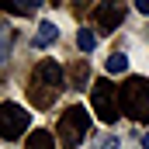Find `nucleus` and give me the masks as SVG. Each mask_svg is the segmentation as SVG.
<instances>
[{
  "mask_svg": "<svg viewBox=\"0 0 149 149\" xmlns=\"http://www.w3.org/2000/svg\"><path fill=\"white\" fill-rule=\"evenodd\" d=\"M63 87H66V73H63V66L52 63V59H42L35 70H31L28 101H31L35 108H52L56 97L63 94Z\"/></svg>",
  "mask_w": 149,
  "mask_h": 149,
  "instance_id": "obj_1",
  "label": "nucleus"
},
{
  "mask_svg": "<svg viewBox=\"0 0 149 149\" xmlns=\"http://www.w3.org/2000/svg\"><path fill=\"white\" fill-rule=\"evenodd\" d=\"M90 108H94V114L104 125L118 121V114H121V90H114L111 76L108 80H94V87H90Z\"/></svg>",
  "mask_w": 149,
  "mask_h": 149,
  "instance_id": "obj_2",
  "label": "nucleus"
},
{
  "mask_svg": "<svg viewBox=\"0 0 149 149\" xmlns=\"http://www.w3.org/2000/svg\"><path fill=\"white\" fill-rule=\"evenodd\" d=\"M121 111L132 121H149V80L146 76H132L128 83H121Z\"/></svg>",
  "mask_w": 149,
  "mask_h": 149,
  "instance_id": "obj_3",
  "label": "nucleus"
},
{
  "mask_svg": "<svg viewBox=\"0 0 149 149\" xmlns=\"http://www.w3.org/2000/svg\"><path fill=\"white\" fill-rule=\"evenodd\" d=\"M56 132H59V139H63L66 146L83 142V139H87V132H90V111H83L80 104L66 108L63 118H59V125H56Z\"/></svg>",
  "mask_w": 149,
  "mask_h": 149,
  "instance_id": "obj_4",
  "label": "nucleus"
},
{
  "mask_svg": "<svg viewBox=\"0 0 149 149\" xmlns=\"http://www.w3.org/2000/svg\"><path fill=\"white\" fill-rule=\"evenodd\" d=\"M31 125V111L14 104V101H3L0 104V135L3 139H21Z\"/></svg>",
  "mask_w": 149,
  "mask_h": 149,
  "instance_id": "obj_5",
  "label": "nucleus"
},
{
  "mask_svg": "<svg viewBox=\"0 0 149 149\" xmlns=\"http://www.w3.org/2000/svg\"><path fill=\"white\" fill-rule=\"evenodd\" d=\"M121 17H125V3H101V7L94 10V21H97V28H104V31H114V28L121 24Z\"/></svg>",
  "mask_w": 149,
  "mask_h": 149,
  "instance_id": "obj_6",
  "label": "nucleus"
},
{
  "mask_svg": "<svg viewBox=\"0 0 149 149\" xmlns=\"http://www.w3.org/2000/svg\"><path fill=\"white\" fill-rule=\"evenodd\" d=\"M56 38H59V28H56L52 21H42V24H38V35H35L31 45H35V49H45V45H52Z\"/></svg>",
  "mask_w": 149,
  "mask_h": 149,
  "instance_id": "obj_7",
  "label": "nucleus"
},
{
  "mask_svg": "<svg viewBox=\"0 0 149 149\" xmlns=\"http://www.w3.org/2000/svg\"><path fill=\"white\" fill-rule=\"evenodd\" d=\"M28 149H56V139H52V132H45V128H38L28 135Z\"/></svg>",
  "mask_w": 149,
  "mask_h": 149,
  "instance_id": "obj_8",
  "label": "nucleus"
},
{
  "mask_svg": "<svg viewBox=\"0 0 149 149\" xmlns=\"http://www.w3.org/2000/svg\"><path fill=\"white\" fill-rule=\"evenodd\" d=\"M76 45H80V52H94V45H97V35H94L90 28H80V31H76Z\"/></svg>",
  "mask_w": 149,
  "mask_h": 149,
  "instance_id": "obj_9",
  "label": "nucleus"
},
{
  "mask_svg": "<svg viewBox=\"0 0 149 149\" xmlns=\"http://www.w3.org/2000/svg\"><path fill=\"white\" fill-rule=\"evenodd\" d=\"M128 70V56H121V52H114V56H108V76H118Z\"/></svg>",
  "mask_w": 149,
  "mask_h": 149,
  "instance_id": "obj_10",
  "label": "nucleus"
},
{
  "mask_svg": "<svg viewBox=\"0 0 149 149\" xmlns=\"http://www.w3.org/2000/svg\"><path fill=\"white\" fill-rule=\"evenodd\" d=\"M73 87H83V83H90V70H87V59L83 63H73Z\"/></svg>",
  "mask_w": 149,
  "mask_h": 149,
  "instance_id": "obj_11",
  "label": "nucleus"
},
{
  "mask_svg": "<svg viewBox=\"0 0 149 149\" xmlns=\"http://www.w3.org/2000/svg\"><path fill=\"white\" fill-rule=\"evenodd\" d=\"M97 149H118V139L104 135V139H97Z\"/></svg>",
  "mask_w": 149,
  "mask_h": 149,
  "instance_id": "obj_12",
  "label": "nucleus"
},
{
  "mask_svg": "<svg viewBox=\"0 0 149 149\" xmlns=\"http://www.w3.org/2000/svg\"><path fill=\"white\" fill-rule=\"evenodd\" d=\"M135 7H139V14H149V0H135Z\"/></svg>",
  "mask_w": 149,
  "mask_h": 149,
  "instance_id": "obj_13",
  "label": "nucleus"
},
{
  "mask_svg": "<svg viewBox=\"0 0 149 149\" xmlns=\"http://www.w3.org/2000/svg\"><path fill=\"white\" fill-rule=\"evenodd\" d=\"M142 149H149V135H142Z\"/></svg>",
  "mask_w": 149,
  "mask_h": 149,
  "instance_id": "obj_14",
  "label": "nucleus"
}]
</instances>
